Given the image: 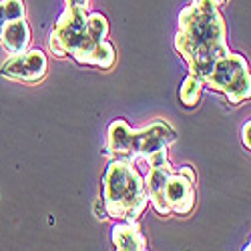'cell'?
Here are the masks:
<instances>
[{
  "label": "cell",
  "instance_id": "obj_1",
  "mask_svg": "<svg viewBox=\"0 0 251 251\" xmlns=\"http://www.w3.org/2000/svg\"><path fill=\"white\" fill-rule=\"evenodd\" d=\"M175 49L187 60L189 73L199 78L213 62L231 52L225 40V23L211 0H193L179 14Z\"/></svg>",
  "mask_w": 251,
  "mask_h": 251
},
{
  "label": "cell",
  "instance_id": "obj_2",
  "mask_svg": "<svg viewBox=\"0 0 251 251\" xmlns=\"http://www.w3.org/2000/svg\"><path fill=\"white\" fill-rule=\"evenodd\" d=\"M89 8H65L50 32L49 49L56 56L71 54L78 65L113 69L117 62L115 47L109 40H95L87 28Z\"/></svg>",
  "mask_w": 251,
  "mask_h": 251
},
{
  "label": "cell",
  "instance_id": "obj_3",
  "mask_svg": "<svg viewBox=\"0 0 251 251\" xmlns=\"http://www.w3.org/2000/svg\"><path fill=\"white\" fill-rule=\"evenodd\" d=\"M102 205L117 221H137L149 205L145 183L131 161L113 159L102 175Z\"/></svg>",
  "mask_w": 251,
  "mask_h": 251
},
{
  "label": "cell",
  "instance_id": "obj_4",
  "mask_svg": "<svg viewBox=\"0 0 251 251\" xmlns=\"http://www.w3.org/2000/svg\"><path fill=\"white\" fill-rule=\"evenodd\" d=\"M201 80L203 87L223 93L231 104H241L251 97V76L247 60L237 52H229L217 58L201 76Z\"/></svg>",
  "mask_w": 251,
  "mask_h": 251
},
{
  "label": "cell",
  "instance_id": "obj_5",
  "mask_svg": "<svg viewBox=\"0 0 251 251\" xmlns=\"http://www.w3.org/2000/svg\"><path fill=\"white\" fill-rule=\"evenodd\" d=\"M175 129L169 123L161 119L145 125L143 129H133V139H131V149L127 161H145L149 167L163 165L169 161L167 157V149L175 141Z\"/></svg>",
  "mask_w": 251,
  "mask_h": 251
},
{
  "label": "cell",
  "instance_id": "obj_6",
  "mask_svg": "<svg viewBox=\"0 0 251 251\" xmlns=\"http://www.w3.org/2000/svg\"><path fill=\"white\" fill-rule=\"evenodd\" d=\"M47 69H49L47 54L38 49H32L8 56V60L0 67V75L18 82H38L45 78Z\"/></svg>",
  "mask_w": 251,
  "mask_h": 251
},
{
  "label": "cell",
  "instance_id": "obj_7",
  "mask_svg": "<svg viewBox=\"0 0 251 251\" xmlns=\"http://www.w3.org/2000/svg\"><path fill=\"white\" fill-rule=\"evenodd\" d=\"M165 201L169 205V211L175 215H191L195 203H197V193H195V181L183 175L181 171H175L167 179L165 187Z\"/></svg>",
  "mask_w": 251,
  "mask_h": 251
},
{
  "label": "cell",
  "instance_id": "obj_8",
  "mask_svg": "<svg viewBox=\"0 0 251 251\" xmlns=\"http://www.w3.org/2000/svg\"><path fill=\"white\" fill-rule=\"evenodd\" d=\"M171 173H173V165L167 161L163 165L149 167L147 177L143 179L147 199H149V203L153 205V209L157 211V215H161V217L171 215L169 205H167V201H165V187H167V179H169Z\"/></svg>",
  "mask_w": 251,
  "mask_h": 251
},
{
  "label": "cell",
  "instance_id": "obj_9",
  "mask_svg": "<svg viewBox=\"0 0 251 251\" xmlns=\"http://www.w3.org/2000/svg\"><path fill=\"white\" fill-rule=\"evenodd\" d=\"M30 38L32 34H30V25L26 23V18H16L4 26V32L0 36V45H2L8 56H12V54H20L28 50Z\"/></svg>",
  "mask_w": 251,
  "mask_h": 251
},
{
  "label": "cell",
  "instance_id": "obj_10",
  "mask_svg": "<svg viewBox=\"0 0 251 251\" xmlns=\"http://www.w3.org/2000/svg\"><path fill=\"white\" fill-rule=\"evenodd\" d=\"M131 139H133V127L125 119H115L109 125V137H107V147H104V155H111L115 159H125L129 157L131 149Z\"/></svg>",
  "mask_w": 251,
  "mask_h": 251
},
{
  "label": "cell",
  "instance_id": "obj_11",
  "mask_svg": "<svg viewBox=\"0 0 251 251\" xmlns=\"http://www.w3.org/2000/svg\"><path fill=\"white\" fill-rule=\"evenodd\" d=\"M111 239L119 251H145L147 237L143 235L141 225L137 221H117L113 227Z\"/></svg>",
  "mask_w": 251,
  "mask_h": 251
},
{
  "label": "cell",
  "instance_id": "obj_12",
  "mask_svg": "<svg viewBox=\"0 0 251 251\" xmlns=\"http://www.w3.org/2000/svg\"><path fill=\"white\" fill-rule=\"evenodd\" d=\"M201 91H203V80L189 73V76H187L183 82H181V89H179V99L181 102L185 104V107H197V102L201 99Z\"/></svg>",
  "mask_w": 251,
  "mask_h": 251
},
{
  "label": "cell",
  "instance_id": "obj_13",
  "mask_svg": "<svg viewBox=\"0 0 251 251\" xmlns=\"http://www.w3.org/2000/svg\"><path fill=\"white\" fill-rule=\"evenodd\" d=\"M87 28L95 40H107L109 36V20L100 12H89L87 16Z\"/></svg>",
  "mask_w": 251,
  "mask_h": 251
},
{
  "label": "cell",
  "instance_id": "obj_14",
  "mask_svg": "<svg viewBox=\"0 0 251 251\" xmlns=\"http://www.w3.org/2000/svg\"><path fill=\"white\" fill-rule=\"evenodd\" d=\"M10 23V18H8V14H6V8H4V2L0 0V36H2V32H4V26Z\"/></svg>",
  "mask_w": 251,
  "mask_h": 251
},
{
  "label": "cell",
  "instance_id": "obj_15",
  "mask_svg": "<svg viewBox=\"0 0 251 251\" xmlns=\"http://www.w3.org/2000/svg\"><path fill=\"white\" fill-rule=\"evenodd\" d=\"M249 133H251V121H247V123L243 125V129H241V135H243V145H245V149H247V151L251 149V137H249Z\"/></svg>",
  "mask_w": 251,
  "mask_h": 251
},
{
  "label": "cell",
  "instance_id": "obj_16",
  "mask_svg": "<svg viewBox=\"0 0 251 251\" xmlns=\"http://www.w3.org/2000/svg\"><path fill=\"white\" fill-rule=\"evenodd\" d=\"M91 0H65L67 8H89Z\"/></svg>",
  "mask_w": 251,
  "mask_h": 251
},
{
  "label": "cell",
  "instance_id": "obj_17",
  "mask_svg": "<svg viewBox=\"0 0 251 251\" xmlns=\"http://www.w3.org/2000/svg\"><path fill=\"white\" fill-rule=\"evenodd\" d=\"M95 213H97V219H100V221H107L109 219V213H107V209L102 207V211H100V201L95 205Z\"/></svg>",
  "mask_w": 251,
  "mask_h": 251
},
{
  "label": "cell",
  "instance_id": "obj_18",
  "mask_svg": "<svg viewBox=\"0 0 251 251\" xmlns=\"http://www.w3.org/2000/svg\"><path fill=\"white\" fill-rule=\"evenodd\" d=\"M177 171H181L183 175H187L189 179H193V181H195V171H193V167H189V165H183V167H179Z\"/></svg>",
  "mask_w": 251,
  "mask_h": 251
},
{
  "label": "cell",
  "instance_id": "obj_19",
  "mask_svg": "<svg viewBox=\"0 0 251 251\" xmlns=\"http://www.w3.org/2000/svg\"><path fill=\"white\" fill-rule=\"evenodd\" d=\"M211 2H213V4H215V6L219 8V6H223V4L227 2V0H211Z\"/></svg>",
  "mask_w": 251,
  "mask_h": 251
}]
</instances>
